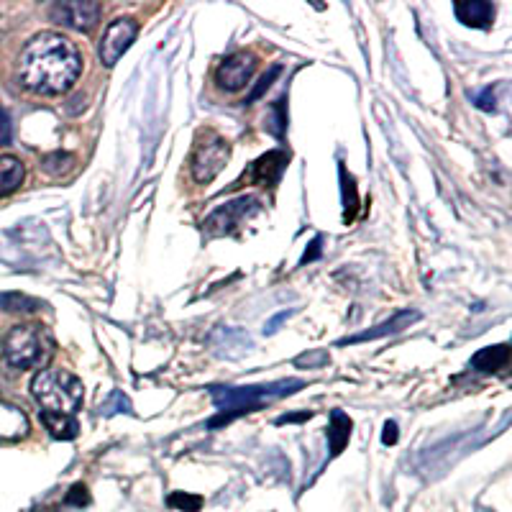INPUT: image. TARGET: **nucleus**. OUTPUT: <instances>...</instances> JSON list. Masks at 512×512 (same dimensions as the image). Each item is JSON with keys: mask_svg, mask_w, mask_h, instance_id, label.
Returning <instances> with one entry per match:
<instances>
[{"mask_svg": "<svg viewBox=\"0 0 512 512\" xmlns=\"http://www.w3.org/2000/svg\"><path fill=\"white\" fill-rule=\"evenodd\" d=\"M280 72H282V64H274L272 70H269V72H267V75H264V77H262V80H259V85H256V88H254V90H251V93H249V98H246V100H244V103H256V100L262 98V95H264V93H267V90H269V88H272V82H274V80H277V77H280Z\"/></svg>", "mask_w": 512, "mask_h": 512, "instance_id": "obj_20", "label": "nucleus"}, {"mask_svg": "<svg viewBox=\"0 0 512 512\" xmlns=\"http://www.w3.org/2000/svg\"><path fill=\"white\" fill-rule=\"evenodd\" d=\"M31 395L44 408L41 413L75 418L85 400V387H82V379L67 369H44L31 382Z\"/></svg>", "mask_w": 512, "mask_h": 512, "instance_id": "obj_3", "label": "nucleus"}, {"mask_svg": "<svg viewBox=\"0 0 512 512\" xmlns=\"http://www.w3.org/2000/svg\"><path fill=\"white\" fill-rule=\"evenodd\" d=\"M310 418V413H300V415H282V418H277V423H292V420H305Z\"/></svg>", "mask_w": 512, "mask_h": 512, "instance_id": "obj_29", "label": "nucleus"}, {"mask_svg": "<svg viewBox=\"0 0 512 512\" xmlns=\"http://www.w3.org/2000/svg\"><path fill=\"white\" fill-rule=\"evenodd\" d=\"M397 438H400V433H397V423H395V420H387V423H384L382 443H384V446H395Z\"/></svg>", "mask_w": 512, "mask_h": 512, "instance_id": "obj_25", "label": "nucleus"}, {"mask_svg": "<svg viewBox=\"0 0 512 512\" xmlns=\"http://www.w3.org/2000/svg\"><path fill=\"white\" fill-rule=\"evenodd\" d=\"M454 13L461 24L472 29H489L495 24V6L487 0H461L454 3Z\"/></svg>", "mask_w": 512, "mask_h": 512, "instance_id": "obj_12", "label": "nucleus"}, {"mask_svg": "<svg viewBox=\"0 0 512 512\" xmlns=\"http://www.w3.org/2000/svg\"><path fill=\"white\" fill-rule=\"evenodd\" d=\"M418 318H420V313H415V310H400V313H395L390 320L379 323V326L369 328V331H364V333H356V336H351V338H344V341H338V346L361 344V341H374V338L390 336V333H400V331H405V328H410V323H415Z\"/></svg>", "mask_w": 512, "mask_h": 512, "instance_id": "obj_11", "label": "nucleus"}, {"mask_svg": "<svg viewBox=\"0 0 512 512\" xmlns=\"http://www.w3.org/2000/svg\"><path fill=\"white\" fill-rule=\"evenodd\" d=\"M13 139V126H11V116L6 113V108L0 105V146L11 144Z\"/></svg>", "mask_w": 512, "mask_h": 512, "instance_id": "obj_22", "label": "nucleus"}, {"mask_svg": "<svg viewBox=\"0 0 512 512\" xmlns=\"http://www.w3.org/2000/svg\"><path fill=\"white\" fill-rule=\"evenodd\" d=\"M328 361V354L326 351H315V354H305L297 359V364H308V367H313V364H326Z\"/></svg>", "mask_w": 512, "mask_h": 512, "instance_id": "obj_27", "label": "nucleus"}, {"mask_svg": "<svg viewBox=\"0 0 512 512\" xmlns=\"http://www.w3.org/2000/svg\"><path fill=\"white\" fill-rule=\"evenodd\" d=\"M351 420L349 415H344L341 410H333L331 413V423H328V446H331V456H338L341 451H344V446L349 443L351 438Z\"/></svg>", "mask_w": 512, "mask_h": 512, "instance_id": "obj_15", "label": "nucleus"}, {"mask_svg": "<svg viewBox=\"0 0 512 512\" xmlns=\"http://www.w3.org/2000/svg\"><path fill=\"white\" fill-rule=\"evenodd\" d=\"M24 162L11 154L6 157H0V198H6V195H13L18 187L24 185Z\"/></svg>", "mask_w": 512, "mask_h": 512, "instance_id": "obj_14", "label": "nucleus"}, {"mask_svg": "<svg viewBox=\"0 0 512 512\" xmlns=\"http://www.w3.org/2000/svg\"><path fill=\"white\" fill-rule=\"evenodd\" d=\"M100 413L103 415H116V413H131V402H128V397L123 395V392H111V397H108V402H103V408H100Z\"/></svg>", "mask_w": 512, "mask_h": 512, "instance_id": "obj_21", "label": "nucleus"}, {"mask_svg": "<svg viewBox=\"0 0 512 512\" xmlns=\"http://www.w3.org/2000/svg\"><path fill=\"white\" fill-rule=\"evenodd\" d=\"M0 351L8 367L13 369H36L44 367L54 354V341L44 326L24 323L13 326L0 341Z\"/></svg>", "mask_w": 512, "mask_h": 512, "instance_id": "obj_4", "label": "nucleus"}, {"mask_svg": "<svg viewBox=\"0 0 512 512\" xmlns=\"http://www.w3.org/2000/svg\"><path fill=\"white\" fill-rule=\"evenodd\" d=\"M136 34H139V24H136L134 18H116V21H111V26L105 29L103 39H100V62L105 67H113L131 49Z\"/></svg>", "mask_w": 512, "mask_h": 512, "instance_id": "obj_7", "label": "nucleus"}, {"mask_svg": "<svg viewBox=\"0 0 512 512\" xmlns=\"http://www.w3.org/2000/svg\"><path fill=\"white\" fill-rule=\"evenodd\" d=\"M303 379H280L269 384H249V387H208L213 405L218 408V415L208 420V428H221L231 420L241 418L246 413H256L269 402H277L287 395H295L303 390Z\"/></svg>", "mask_w": 512, "mask_h": 512, "instance_id": "obj_2", "label": "nucleus"}, {"mask_svg": "<svg viewBox=\"0 0 512 512\" xmlns=\"http://www.w3.org/2000/svg\"><path fill=\"white\" fill-rule=\"evenodd\" d=\"M285 126H287L285 100H277V103H274V108H272V116L267 118L264 128H267L269 134L277 136V139H282V134H285Z\"/></svg>", "mask_w": 512, "mask_h": 512, "instance_id": "obj_18", "label": "nucleus"}, {"mask_svg": "<svg viewBox=\"0 0 512 512\" xmlns=\"http://www.w3.org/2000/svg\"><path fill=\"white\" fill-rule=\"evenodd\" d=\"M169 507H177V510L185 512H198L203 507V497L198 495H187V492H175L169 497Z\"/></svg>", "mask_w": 512, "mask_h": 512, "instance_id": "obj_19", "label": "nucleus"}, {"mask_svg": "<svg viewBox=\"0 0 512 512\" xmlns=\"http://www.w3.org/2000/svg\"><path fill=\"white\" fill-rule=\"evenodd\" d=\"M0 308L8 310V313H34L41 308V303L16 292V295H0Z\"/></svg>", "mask_w": 512, "mask_h": 512, "instance_id": "obj_17", "label": "nucleus"}, {"mask_svg": "<svg viewBox=\"0 0 512 512\" xmlns=\"http://www.w3.org/2000/svg\"><path fill=\"white\" fill-rule=\"evenodd\" d=\"M320 254H323V239H320V236H315L313 244H310V249L305 251L303 259H300V267H305V264L315 262V259H318Z\"/></svg>", "mask_w": 512, "mask_h": 512, "instance_id": "obj_23", "label": "nucleus"}, {"mask_svg": "<svg viewBox=\"0 0 512 512\" xmlns=\"http://www.w3.org/2000/svg\"><path fill=\"white\" fill-rule=\"evenodd\" d=\"M495 93H492V88L482 90V93L477 95V108H482V111H495Z\"/></svg>", "mask_w": 512, "mask_h": 512, "instance_id": "obj_26", "label": "nucleus"}, {"mask_svg": "<svg viewBox=\"0 0 512 512\" xmlns=\"http://www.w3.org/2000/svg\"><path fill=\"white\" fill-rule=\"evenodd\" d=\"M507 361H510V349H507V344L487 346V349L477 351V354L472 356L469 367L477 369V372L489 374V372H500V369H505Z\"/></svg>", "mask_w": 512, "mask_h": 512, "instance_id": "obj_13", "label": "nucleus"}, {"mask_svg": "<svg viewBox=\"0 0 512 512\" xmlns=\"http://www.w3.org/2000/svg\"><path fill=\"white\" fill-rule=\"evenodd\" d=\"M82 75V52L72 39L44 31L29 41L18 57V80L36 95H64Z\"/></svg>", "mask_w": 512, "mask_h": 512, "instance_id": "obj_1", "label": "nucleus"}, {"mask_svg": "<svg viewBox=\"0 0 512 512\" xmlns=\"http://www.w3.org/2000/svg\"><path fill=\"white\" fill-rule=\"evenodd\" d=\"M41 423L47 425V431L52 433L54 438H62V441H70V438L77 436V420L67 418V415L41 413Z\"/></svg>", "mask_w": 512, "mask_h": 512, "instance_id": "obj_16", "label": "nucleus"}, {"mask_svg": "<svg viewBox=\"0 0 512 512\" xmlns=\"http://www.w3.org/2000/svg\"><path fill=\"white\" fill-rule=\"evenodd\" d=\"M287 315H292V310H282L280 315H274V318L267 323V328H264V333H274V331H277V326H280L282 320H287Z\"/></svg>", "mask_w": 512, "mask_h": 512, "instance_id": "obj_28", "label": "nucleus"}, {"mask_svg": "<svg viewBox=\"0 0 512 512\" xmlns=\"http://www.w3.org/2000/svg\"><path fill=\"white\" fill-rule=\"evenodd\" d=\"M287 162H290V154L282 152V149L267 152L264 157L256 159L231 187L233 190H239V187L244 185H274V182L282 177V172H285Z\"/></svg>", "mask_w": 512, "mask_h": 512, "instance_id": "obj_9", "label": "nucleus"}, {"mask_svg": "<svg viewBox=\"0 0 512 512\" xmlns=\"http://www.w3.org/2000/svg\"><path fill=\"white\" fill-rule=\"evenodd\" d=\"M256 72V57L249 52H233L218 64L216 70V82L218 88L226 90V93H239L249 85V80Z\"/></svg>", "mask_w": 512, "mask_h": 512, "instance_id": "obj_8", "label": "nucleus"}, {"mask_svg": "<svg viewBox=\"0 0 512 512\" xmlns=\"http://www.w3.org/2000/svg\"><path fill=\"white\" fill-rule=\"evenodd\" d=\"M67 502L70 505H88V489L82 487V484H75L70 489V495H67Z\"/></svg>", "mask_w": 512, "mask_h": 512, "instance_id": "obj_24", "label": "nucleus"}, {"mask_svg": "<svg viewBox=\"0 0 512 512\" xmlns=\"http://www.w3.org/2000/svg\"><path fill=\"white\" fill-rule=\"evenodd\" d=\"M100 3H90V0H72V3H54L49 16H52L54 24L70 26L75 31H90L95 24H98Z\"/></svg>", "mask_w": 512, "mask_h": 512, "instance_id": "obj_10", "label": "nucleus"}, {"mask_svg": "<svg viewBox=\"0 0 512 512\" xmlns=\"http://www.w3.org/2000/svg\"><path fill=\"white\" fill-rule=\"evenodd\" d=\"M259 213V200L251 198V195H244L239 200H231V203H223L221 208H216L208 216V221L203 223L205 233L208 236H226V233H233L241 223L249 216Z\"/></svg>", "mask_w": 512, "mask_h": 512, "instance_id": "obj_6", "label": "nucleus"}, {"mask_svg": "<svg viewBox=\"0 0 512 512\" xmlns=\"http://www.w3.org/2000/svg\"><path fill=\"white\" fill-rule=\"evenodd\" d=\"M228 157H231V144L223 139L216 131H200L195 139V149L190 157V172L195 182L208 185L221 175V169L226 167Z\"/></svg>", "mask_w": 512, "mask_h": 512, "instance_id": "obj_5", "label": "nucleus"}]
</instances>
